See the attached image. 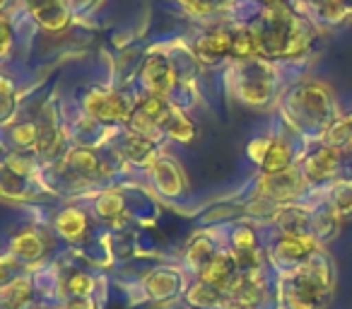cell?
<instances>
[{
	"mask_svg": "<svg viewBox=\"0 0 352 309\" xmlns=\"http://www.w3.org/2000/svg\"><path fill=\"white\" fill-rule=\"evenodd\" d=\"M234 49V34L230 32H212L206 39L198 41V56L203 61H220Z\"/></svg>",
	"mask_w": 352,
	"mask_h": 309,
	"instance_id": "5b68a950",
	"label": "cell"
},
{
	"mask_svg": "<svg viewBox=\"0 0 352 309\" xmlns=\"http://www.w3.org/2000/svg\"><path fill=\"white\" fill-rule=\"evenodd\" d=\"M56 227H58L60 235L70 237V239H75V237H80L85 230H87V217H85V213L80 211H63L58 215V220H56Z\"/></svg>",
	"mask_w": 352,
	"mask_h": 309,
	"instance_id": "8fae6325",
	"label": "cell"
},
{
	"mask_svg": "<svg viewBox=\"0 0 352 309\" xmlns=\"http://www.w3.org/2000/svg\"><path fill=\"white\" fill-rule=\"evenodd\" d=\"M162 128H164L166 133H169L171 138H176V140H191L193 138V123L188 121L186 116H184L179 109L169 107V111H166L164 121H162Z\"/></svg>",
	"mask_w": 352,
	"mask_h": 309,
	"instance_id": "9c48e42d",
	"label": "cell"
},
{
	"mask_svg": "<svg viewBox=\"0 0 352 309\" xmlns=\"http://www.w3.org/2000/svg\"><path fill=\"white\" fill-rule=\"evenodd\" d=\"M323 15L328 20H342V17L352 15V0H326Z\"/></svg>",
	"mask_w": 352,
	"mask_h": 309,
	"instance_id": "7402d4cb",
	"label": "cell"
},
{
	"mask_svg": "<svg viewBox=\"0 0 352 309\" xmlns=\"http://www.w3.org/2000/svg\"><path fill=\"white\" fill-rule=\"evenodd\" d=\"M12 138H15V142H20V145H30V142L39 140V128H36L34 123H22V126H17L15 131H12Z\"/></svg>",
	"mask_w": 352,
	"mask_h": 309,
	"instance_id": "cb8c5ba5",
	"label": "cell"
},
{
	"mask_svg": "<svg viewBox=\"0 0 352 309\" xmlns=\"http://www.w3.org/2000/svg\"><path fill=\"white\" fill-rule=\"evenodd\" d=\"M328 140H331L333 145H342V142L352 140V114L340 118V121H336V126L328 131Z\"/></svg>",
	"mask_w": 352,
	"mask_h": 309,
	"instance_id": "ffe728a7",
	"label": "cell"
},
{
	"mask_svg": "<svg viewBox=\"0 0 352 309\" xmlns=\"http://www.w3.org/2000/svg\"><path fill=\"white\" fill-rule=\"evenodd\" d=\"M338 152L336 150H321L316 152L311 160L307 162V177L309 179H326L328 174L336 169Z\"/></svg>",
	"mask_w": 352,
	"mask_h": 309,
	"instance_id": "30bf717a",
	"label": "cell"
},
{
	"mask_svg": "<svg viewBox=\"0 0 352 309\" xmlns=\"http://www.w3.org/2000/svg\"><path fill=\"white\" fill-rule=\"evenodd\" d=\"M203 283L212 285L217 290H230V285L234 283V261L227 254H215L210 259V264L201 270Z\"/></svg>",
	"mask_w": 352,
	"mask_h": 309,
	"instance_id": "277c9868",
	"label": "cell"
},
{
	"mask_svg": "<svg viewBox=\"0 0 352 309\" xmlns=\"http://www.w3.org/2000/svg\"><path fill=\"white\" fill-rule=\"evenodd\" d=\"M6 6H10V0H0V10H3Z\"/></svg>",
	"mask_w": 352,
	"mask_h": 309,
	"instance_id": "f1b7e54d",
	"label": "cell"
},
{
	"mask_svg": "<svg viewBox=\"0 0 352 309\" xmlns=\"http://www.w3.org/2000/svg\"><path fill=\"white\" fill-rule=\"evenodd\" d=\"M263 189L270 193V196L287 198V196H294V193L302 189V179H299V174H294V172L268 174V177L263 179Z\"/></svg>",
	"mask_w": 352,
	"mask_h": 309,
	"instance_id": "ba28073f",
	"label": "cell"
},
{
	"mask_svg": "<svg viewBox=\"0 0 352 309\" xmlns=\"http://www.w3.org/2000/svg\"><path fill=\"white\" fill-rule=\"evenodd\" d=\"M68 290L73 295H78V297H87V295L94 290V280L89 278L87 273H75L68 283Z\"/></svg>",
	"mask_w": 352,
	"mask_h": 309,
	"instance_id": "603a6c76",
	"label": "cell"
},
{
	"mask_svg": "<svg viewBox=\"0 0 352 309\" xmlns=\"http://www.w3.org/2000/svg\"><path fill=\"white\" fill-rule=\"evenodd\" d=\"M10 41H12V32H10V27H8V22L0 17V56L10 49Z\"/></svg>",
	"mask_w": 352,
	"mask_h": 309,
	"instance_id": "484cf974",
	"label": "cell"
},
{
	"mask_svg": "<svg viewBox=\"0 0 352 309\" xmlns=\"http://www.w3.org/2000/svg\"><path fill=\"white\" fill-rule=\"evenodd\" d=\"M123 152H126L131 160H135V162H150V160L155 158V147H152V140H150V138H145V136H140V133L126 138Z\"/></svg>",
	"mask_w": 352,
	"mask_h": 309,
	"instance_id": "5bb4252c",
	"label": "cell"
},
{
	"mask_svg": "<svg viewBox=\"0 0 352 309\" xmlns=\"http://www.w3.org/2000/svg\"><path fill=\"white\" fill-rule=\"evenodd\" d=\"M87 111L102 121H123L128 116V104L113 92H92L85 102Z\"/></svg>",
	"mask_w": 352,
	"mask_h": 309,
	"instance_id": "7a4b0ae2",
	"label": "cell"
},
{
	"mask_svg": "<svg viewBox=\"0 0 352 309\" xmlns=\"http://www.w3.org/2000/svg\"><path fill=\"white\" fill-rule=\"evenodd\" d=\"M0 297L6 299L8 309H22V304L30 299V283L25 278H17L12 280L10 285L0 290Z\"/></svg>",
	"mask_w": 352,
	"mask_h": 309,
	"instance_id": "9a60e30c",
	"label": "cell"
},
{
	"mask_svg": "<svg viewBox=\"0 0 352 309\" xmlns=\"http://www.w3.org/2000/svg\"><path fill=\"white\" fill-rule=\"evenodd\" d=\"M263 3H268V6H278L280 0H263Z\"/></svg>",
	"mask_w": 352,
	"mask_h": 309,
	"instance_id": "f546056e",
	"label": "cell"
},
{
	"mask_svg": "<svg viewBox=\"0 0 352 309\" xmlns=\"http://www.w3.org/2000/svg\"><path fill=\"white\" fill-rule=\"evenodd\" d=\"M299 102L311 114H323L328 109V94L323 92L321 85H309V87H304L302 94H299Z\"/></svg>",
	"mask_w": 352,
	"mask_h": 309,
	"instance_id": "ac0fdd59",
	"label": "cell"
},
{
	"mask_svg": "<svg viewBox=\"0 0 352 309\" xmlns=\"http://www.w3.org/2000/svg\"><path fill=\"white\" fill-rule=\"evenodd\" d=\"M68 162L73 164L75 169H80V172H85V174H94V172H97V167H99L97 158H94L92 152H85V150L73 152V155H70V158H68Z\"/></svg>",
	"mask_w": 352,
	"mask_h": 309,
	"instance_id": "44dd1931",
	"label": "cell"
},
{
	"mask_svg": "<svg viewBox=\"0 0 352 309\" xmlns=\"http://www.w3.org/2000/svg\"><path fill=\"white\" fill-rule=\"evenodd\" d=\"M12 254L15 256H22V259H36L41 256L44 251V244H41V237L36 232H22L12 239Z\"/></svg>",
	"mask_w": 352,
	"mask_h": 309,
	"instance_id": "4fadbf2b",
	"label": "cell"
},
{
	"mask_svg": "<svg viewBox=\"0 0 352 309\" xmlns=\"http://www.w3.org/2000/svg\"><path fill=\"white\" fill-rule=\"evenodd\" d=\"M152 174H155L157 187L164 193H169V196H179V193L184 191L182 172H179V167H176L174 162H169V160H157L155 167H152Z\"/></svg>",
	"mask_w": 352,
	"mask_h": 309,
	"instance_id": "8992f818",
	"label": "cell"
},
{
	"mask_svg": "<svg viewBox=\"0 0 352 309\" xmlns=\"http://www.w3.org/2000/svg\"><path fill=\"white\" fill-rule=\"evenodd\" d=\"M212 256H215L212 254V246H210V242H206V239H198L196 244L191 246V251H188V261H191L198 270L206 268Z\"/></svg>",
	"mask_w": 352,
	"mask_h": 309,
	"instance_id": "d6986e66",
	"label": "cell"
},
{
	"mask_svg": "<svg viewBox=\"0 0 352 309\" xmlns=\"http://www.w3.org/2000/svg\"><path fill=\"white\" fill-rule=\"evenodd\" d=\"M145 285H147V292H150L152 297H164V295L174 292L176 278L171 273H166V270H155L152 275H147Z\"/></svg>",
	"mask_w": 352,
	"mask_h": 309,
	"instance_id": "e0dca14e",
	"label": "cell"
},
{
	"mask_svg": "<svg viewBox=\"0 0 352 309\" xmlns=\"http://www.w3.org/2000/svg\"><path fill=\"white\" fill-rule=\"evenodd\" d=\"M12 261L10 259H0V280H6V275L10 273Z\"/></svg>",
	"mask_w": 352,
	"mask_h": 309,
	"instance_id": "4316f807",
	"label": "cell"
},
{
	"mask_svg": "<svg viewBox=\"0 0 352 309\" xmlns=\"http://www.w3.org/2000/svg\"><path fill=\"white\" fill-rule=\"evenodd\" d=\"M188 302L201 309L217 307V304L222 302V290L212 288V285H208V283H201L198 288H193L191 292H188Z\"/></svg>",
	"mask_w": 352,
	"mask_h": 309,
	"instance_id": "2e32d148",
	"label": "cell"
},
{
	"mask_svg": "<svg viewBox=\"0 0 352 309\" xmlns=\"http://www.w3.org/2000/svg\"><path fill=\"white\" fill-rule=\"evenodd\" d=\"M68 309H94L89 302H85V299H75V302H70Z\"/></svg>",
	"mask_w": 352,
	"mask_h": 309,
	"instance_id": "83f0119b",
	"label": "cell"
},
{
	"mask_svg": "<svg viewBox=\"0 0 352 309\" xmlns=\"http://www.w3.org/2000/svg\"><path fill=\"white\" fill-rule=\"evenodd\" d=\"M142 75H145L147 85L160 94L169 92L174 87V70H171V65L164 58H150Z\"/></svg>",
	"mask_w": 352,
	"mask_h": 309,
	"instance_id": "52a82bcc",
	"label": "cell"
},
{
	"mask_svg": "<svg viewBox=\"0 0 352 309\" xmlns=\"http://www.w3.org/2000/svg\"><path fill=\"white\" fill-rule=\"evenodd\" d=\"M289 164V147L285 140H273L268 147V155L263 160V167L268 174H278V172H285Z\"/></svg>",
	"mask_w": 352,
	"mask_h": 309,
	"instance_id": "7c38bea8",
	"label": "cell"
},
{
	"mask_svg": "<svg viewBox=\"0 0 352 309\" xmlns=\"http://www.w3.org/2000/svg\"><path fill=\"white\" fill-rule=\"evenodd\" d=\"M328 278L326 270L318 268H304L294 280V288L289 290V307L292 309H316L321 297L328 292Z\"/></svg>",
	"mask_w": 352,
	"mask_h": 309,
	"instance_id": "6da1fadb",
	"label": "cell"
},
{
	"mask_svg": "<svg viewBox=\"0 0 352 309\" xmlns=\"http://www.w3.org/2000/svg\"><path fill=\"white\" fill-rule=\"evenodd\" d=\"M30 8L32 15L46 30H63L70 20L68 6H65L63 0H30Z\"/></svg>",
	"mask_w": 352,
	"mask_h": 309,
	"instance_id": "3957f363",
	"label": "cell"
},
{
	"mask_svg": "<svg viewBox=\"0 0 352 309\" xmlns=\"http://www.w3.org/2000/svg\"><path fill=\"white\" fill-rule=\"evenodd\" d=\"M97 211L102 215H116V213L123 211V201L121 196H113V193H107L97 201Z\"/></svg>",
	"mask_w": 352,
	"mask_h": 309,
	"instance_id": "d4e9b609",
	"label": "cell"
}]
</instances>
